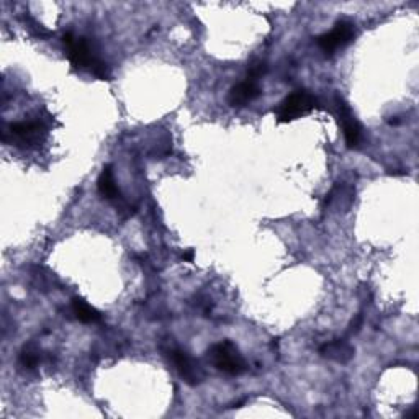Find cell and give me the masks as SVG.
Returning a JSON list of instances; mask_svg holds the SVG:
<instances>
[{
	"label": "cell",
	"mask_w": 419,
	"mask_h": 419,
	"mask_svg": "<svg viewBox=\"0 0 419 419\" xmlns=\"http://www.w3.org/2000/svg\"><path fill=\"white\" fill-rule=\"evenodd\" d=\"M318 100L308 90H295L287 99H284L275 110V118L280 123H289V121L298 120L301 116L308 115L310 111L316 108Z\"/></svg>",
	"instance_id": "obj_2"
},
{
	"label": "cell",
	"mask_w": 419,
	"mask_h": 419,
	"mask_svg": "<svg viewBox=\"0 0 419 419\" xmlns=\"http://www.w3.org/2000/svg\"><path fill=\"white\" fill-rule=\"evenodd\" d=\"M259 95H261V89L256 84V81H244L241 84H238L231 89L230 97H228V102H230L231 107H246L251 102H254Z\"/></svg>",
	"instance_id": "obj_7"
},
{
	"label": "cell",
	"mask_w": 419,
	"mask_h": 419,
	"mask_svg": "<svg viewBox=\"0 0 419 419\" xmlns=\"http://www.w3.org/2000/svg\"><path fill=\"white\" fill-rule=\"evenodd\" d=\"M62 43L66 48V55L71 61V65L79 69V71H90L95 77L108 81L110 79V69L104 61L94 56L90 45L82 36H74L72 33H66L62 36Z\"/></svg>",
	"instance_id": "obj_1"
},
{
	"label": "cell",
	"mask_w": 419,
	"mask_h": 419,
	"mask_svg": "<svg viewBox=\"0 0 419 419\" xmlns=\"http://www.w3.org/2000/svg\"><path fill=\"white\" fill-rule=\"evenodd\" d=\"M334 107L337 110L339 123L342 125L346 145L349 150H355V147H359L360 140H362V128H360L359 121L355 120L351 107L341 97H336V100H334Z\"/></svg>",
	"instance_id": "obj_6"
},
{
	"label": "cell",
	"mask_w": 419,
	"mask_h": 419,
	"mask_svg": "<svg viewBox=\"0 0 419 419\" xmlns=\"http://www.w3.org/2000/svg\"><path fill=\"white\" fill-rule=\"evenodd\" d=\"M354 36H355L354 25L351 22L342 20V22H337L334 25V28L330 31V33L318 36L316 43L326 56H331L339 50V48H344L346 45L351 43Z\"/></svg>",
	"instance_id": "obj_5"
},
{
	"label": "cell",
	"mask_w": 419,
	"mask_h": 419,
	"mask_svg": "<svg viewBox=\"0 0 419 419\" xmlns=\"http://www.w3.org/2000/svg\"><path fill=\"white\" fill-rule=\"evenodd\" d=\"M210 357L213 360L215 367L228 375L236 376L246 372V362H244L242 355L240 354V349L231 341L215 344L210 349Z\"/></svg>",
	"instance_id": "obj_3"
},
{
	"label": "cell",
	"mask_w": 419,
	"mask_h": 419,
	"mask_svg": "<svg viewBox=\"0 0 419 419\" xmlns=\"http://www.w3.org/2000/svg\"><path fill=\"white\" fill-rule=\"evenodd\" d=\"M72 311L79 321L86 323V325H94V323L100 321V313L90 306L86 300L79 298H72Z\"/></svg>",
	"instance_id": "obj_11"
},
{
	"label": "cell",
	"mask_w": 419,
	"mask_h": 419,
	"mask_svg": "<svg viewBox=\"0 0 419 419\" xmlns=\"http://www.w3.org/2000/svg\"><path fill=\"white\" fill-rule=\"evenodd\" d=\"M172 362L176 365L179 375L187 381L189 385H197L201 381V375L197 365L187 354L182 351H172Z\"/></svg>",
	"instance_id": "obj_8"
},
{
	"label": "cell",
	"mask_w": 419,
	"mask_h": 419,
	"mask_svg": "<svg viewBox=\"0 0 419 419\" xmlns=\"http://www.w3.org/2000/svg\"><path fill=\"white\" fill-rule=\"evenodd\" d=\"M99 192L104 199L107 200H115L120 197V190L116 187L115 179H113V171H111V166H105L102 174H100L99 182H97Z\"/></svg>",
	"instance_id": "obj_10"
},
{
	"label": "cell",
	"mask_w": 419,
	"mask_h": 419,
	"mask_svg": "<svg viewBox=\"0 0 419 419\" xmlns=\"http://www.w3.org/2000/svg\"><path fill=\"white\" fill-rule=\"evenodd\" d=\"M40 362V357L38 354L30 351V349H25V351L22 352V355H20V364L23 365V367H28V369H33L38 365Z\"/></svg>",
	"instance_id": "obj_12"
},
{
	"label": "cell",
	"mask_w": 419,
	"mask_h": 419,
	"mask_svg": "<svg viewBox=\"0 0 419 419\" xmlns=\"http://www.w3.org/2000/svg\"><path fill=\"white\" fill-rule=\"evenodd\" d=\"M265 69H267V67H265L264 62H254V65L249 67V72H247L249 74V81H256L257 77H261L262 74L265 72Z\"/></svg>",
	"instance_id": "obj_13"
},
{
	"label": "cell",
	"mask_w": 419,
	"mask_h": 419,
	"mask_svg": "<svg viewBox=\"0 0 419 419\" xmlns=\"http://www.w3.org/2000/svg\"><path fill=\"white\" fill-rule=\"evenodd\" d=\"M45 135V128L40 121H22L5 126L2 131V140L17 146H31L41 141Z\"/></svg>",
	"instance_id": "obj_4"
},
{
	"label": "cell",
	"mask_w": 419,
	"mask_h": 419,
	"mask_svg": "<svg viewBox=\"0 0 419 419\" xmlns=\"http://www.w3.org/2000/svg\"><path fill=\"white\" fill-rule=\"evenodd\" d=\"M320 352L325 355V357H330L341 364H346L354 357V347L349 346V344L344 341H334L330 344H325V346L320 349Z\"/></svg>",
	"instance_id": "obj_9"
},
{
	"label": "cell",
	"mask_w": 419,
	"mask_h": 419,
	"mask_svg": "<svg viewBox=\"0 0 419 419\" xmlns=\"http://www.w3.org/2000/svg\"><path fill=\"white\" fill-rule=\"evenodd\" d=\"M194 257H195V252L192 251V249H189L187 252L182 254V259L185 262H194Z\"/></svg>",
	"instance_id": "obj_14"
}]
</instances>
